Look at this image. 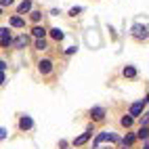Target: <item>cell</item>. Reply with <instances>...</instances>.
Instances as JSON below:
<instances>
[{"instance_id":"cell-1","label":"cell","mask_w":149,"mask_h":149,"mask_svg":"<svg viewBox=\"0 0 149 149\" xmlns=\"http://www.w3.org/2000/svg\"><path fill=\"white\" fill-rule=\"evenodd\" d=\"M105 141H109V143H118L120 139H118V134H111V132H101V134L95 139V147H99V145L105 143Z\"/></svg>"},{"instance_id":"cell-2","label":"cell","mask_w":149,"mask_h":149,"mask_svg":"<svg viewBox=\"0 0 149 149\" xmlns=\"http://www.w3.org/2000/svg\"><path fill=\"white\" fill-rule=\"evenodd\" d=\"M145 105H147V99H141V101H136V103H132L130 105V118H134V116H141L143 113V109H145Z\"/></svg>"},{"instance_id":"cell-3","label":"cell","mask_w":149,"mask_h":149,"mask_svg":"<svg viewBox=\"0 0 149 149\" xmlns=\"http://www.w3.org/2000/svg\"><path fill=\"white\" fill-rule=\"evenodd\" d=\"M132 36L136 40H147V25H141V23L132 25Z\"/></svg>"},{"instance_id":"cell-4","label":"cell","mask_w":149,"mask_h":149,"mask_svg":"<svg viewBox=\"0 0 149 149\" xmlns=\"http://www.w3.org/2000/svg\"><path fill=\"white\" fill-rule=\"evenodd\" d=\"M38 72H40V74H51L53 72V61H48V59H44V61H40V63H38Z\"/></svg>"},{"instance_id":"cell-5","label":"cell","mask_w":149,"mask_h":149,"mask_svg":"<svg viewBox=\"0 0 149 149\" xmlns=\"http://www.w3.org/2000/svg\"><path fill=\"white\" fill-rule=\"evenodd\" d=\"M34 126V120L29 116H21V120H19V128L21 130H29V128Z\"/></svg>"},{"instance_id":"cell-6","label":"cell","mask_w":149,"mask_h":149,"mask_svg":"<svg viewBox=\"0 0 149 149\" xmlns=\"http://www.w3.org/2000/svg\"><path fill=\"white\" fill-rule=\"evenodd\" d=\"M91 116H93V120H103V118H105V109L103 107H93Z\"/></svg>"},{"instance_id":"cell-7","label":"cell","mask_w":149,"mask_h":149,"mask_svg":"<svg viewBox=\"0 0 149 149\" xmlns=\"http://www.w3.org/2000/svg\"><path fill=\"white\" fill-rule=\"evenodd\" d=\"M27 44H29V36H25V34L19 36L17 40H15V48H25Z\"/></svg>"},{"instance_id":"cell-8","label":"cell","mask_w":149,"mask_h":149,"mask_svg":"<svg viewBox=\"0 0 149 149\" xmlns=\"http://www.w3.org/2000/svg\"><path fill=\"white\" fill-rule=\"evenodd\" d=\"M91 136H93V132H84V134H80L78 139H74V145H76V147H80V145H84Z\"/></svg>"},{"instance_id":"cell-9","label":"cell","mask_w":149,"mask_h":149,"mask_svg":"<svg viewBox=\"0 0 149 149\" xmlns=\"http://www.w3.org/2000/svg\"><path fill=\"white\" fill-rule=\"evenodd\" d=\"M32 11V0H23L21 4H19V15L21 13H29Z\"/></svg>"},{"instance_id":"cell-10","label":"cell","mask_w":149,"mask_h":149,"mask_svg":"<svg viewBox=\"0 0 149 149\" xmlns=\"http://www.w3.org/2000/svg\"><path fill=\"white\" fill-rule=\"evenodd\" d=\"M122 74H124V78H134V76H136V69H134L132 65H126V67L122 69Z\"/></svg>"},{"instance_id":"cell-11","label":"cell","mask_w":149,"mask_h":149,"mask_svg":"<svg viewBox=\"0 0 149 149\" xmlns=\"http://www.w3.org/2000/svg\"><path fill=\"white\" fill-rule=\"evenodd\" d=\"M32 32H34V36L38 38V40H40V38H44V36H46V29H44L42 25H36V27L32 29Z\"/></svg>"},{"instance_id":"cell-12","label":"cell","mask_w":149,"mask_h":149,"mask_svg":"<svg viewBox=\"0 0 149 149\" xmlns=\"http://www.w3.org/2000/svg\"><path fill=\"white\" fill-rule=\"evenodd\" d=\"M51 36L55 38L57 42H59V40H63V36H65V34H63V32H61L59 27H53V29H51Z\"/></svg>"},{"instance_id":"cell-13","label":"cell","mask_w":149,"mask_h":149,"mask_svg":"<svg viewBox=\"0 0 149 149\" xmlns=\"http://www.w3.org/2000/svg\"><path fill=\"white\" fill-rule=\"evenodd\" d=\"M0 44H2L4 48H8V46H11V44H13V38H11V34H6V36H2V38H0Z\"/></svg>"},{"instance_id":"cell-14","label":"cell","mask_w":149,"mask_h":149,"mask_svg":"<svg viewBox=\"0 0 149 149\" xmlns=\"http://www.w3.org/2000/svg\"><path fill=\"white\" fill-rule=\"evenodd\" d=\"M11 25H13V27H23L25 21H23L21 17H11Z\"/></svg>"},{"instance_id":"cell-15","label":"cell","mask_w":149,"mask_h":149,"mask_svg":"<svg viewBox=\"0 0 149 149\" xmlns=\"http://www.w3.org/2000/svg\"><path fill=\"white\" fill-rule=\"evenodd\" d=\"M36 48H38V51H46V40H44V38L36 40Z\"/></svg>"},{"instance_id":"cell-16","label":"cell","mask_w":149,"mask_h":149,"mask_svg":"<svg viewBox=\"0 0 149 149\" xmlns=\"http://www.w3.org/2000/svg\"><path fill=\"white\" fill-rule=\"evenodd\" d=\"M120 124H122L124 128H128V126H130V124H132V118H130V116H124V118H122V120H120Z\"/></svg>"},{"instance_id":"cell-17","label":"cell","mask_w":149,"mask_h":149,"mask_svg":"<svg viewBox=\"0 0 149 149\" xmlns=\"http://www.w3.org/2000/svg\"><path fill=\"white\" fill-rule=\"evenodd\" d=\"M29 17H32V21H40V19H42V13H40V11H32V13H29Z\"/></svg>"},{"instance_id":"cell-18","label":"cell","mask_w":149,"mask_h":149,"mask_svg":"<svg viewBox=\"0 0 149 149\" xmlns=\"http://www.w3.org/2000/svg\"><path fill=\"white\" fill-rule=\"evenodd\" d=\"M139 139H143V141L147 139V128L145 126H141V130H139Z\"/></svg>"},{"instance_id":"cell-19","label":"cell","mask_w":149,"mask_h":149,"mask_svg":"<svg viewBox=\"0 0 149 149\" xmlns=\"http://www.w3.org/2000/svg\"><path fill=\"white\" fill-rule=\"evenodd\" d=\"M122 143H126V145H128V147H130V145H132V143H134V136H132V134H128V136H126V139H124V141H122Z\"/></svg>"},{"instance_id":"cell-20","label":"cell","mask_w":149,"mask_h":149,"mask_svg":"<svg viewBox=\"0 0 149 149\" xmlns=\"http://www.w3.org/2000/svg\"><path fill=\"white\" fill-rule=\"evenodd\" d=\"M78 13H82V6H74L72 11H69V15H72V17H76Z\"/></svg>"},{"instance_id":"cell-21","label":"cell","mask_w":149,"mask_h":149,"mask_svg":"<svg viewBox=\"0 0 149 149\" xmlns=\"http://www.w3.org/2000/svg\"><path fill=\"white\" fill-rule=\"evenodd\" d=\"M15 0H0V6H11Z\"/></svg>"},{"instance_id":"cell-22","label":"cell","mask_w":149,"mask_h":149,"mask_svg":"<svg viewBox=\"0 0 149 149\" xmlns=\"http://www.w3.org/2000/svg\"><path fill=\"white\" fill-rule=\"evenodd\" d=\"M4 139H6V128L0 126V141H4Z\"/></svg>"},{"instance_id":"cell-23","label":"cell","mask_w":149,"mask_h":149,"mask_svg":"<svg viewBox=\"0 0 149 149\" xmlns=\"http://www.w3.org/2000/svg\"><path fill=\"white\" fill-rule=\"evenodd\" d=\"M76 51H78V48H76V46H69V48H67V51H65V55H74Z\"/></svg>"},{"instance_id":"cell-24","label":"cell","mask_w":149,"mask_h":149,"mask_svg":"<svg viewBox=\"0 0 149 149\" xmlns=\"http://www.w3.org/2000/svg\"><path fill=\"white\" fill-rule=\"evenodd\" d=\"M141 126H145V128H147V116H143V118H141Z\"/></svg>"},{"instance_id":"cell-25","label":"cell","mask_w":149,"mask_h":149,"mask_svg":"<svg viewBox=\"0 0 149 149\" xmlns=\"http://www.w3.org/2000/svg\"><path fill=\"white\" fill-rule=\"evenodd\" d=\"M118 149H130V147H128L126 143H120V145H118Z\"/></svg>"},{"instance_id":"cell-26","label":"cell","mask_w":149,"mask_h":149,"mask_svg":"<svg viewBox=\"0 0 149 149\" xmlns=\"http://www.w3.org/2000/svg\"><path fill=\"white\" fill-rule=\"evenodd\" d=\"M4 69H6V63H4V61H0V72H4Z\"/></svg>"},{"instance_id":"cell-27","label":"cell","mask_w":149,"mask_h":149,"mask_svg":"<svg viewBox=\"0 0 149 149\" xmlns=\"http://www.w3.org/2000/svg\"><path fill=\"white\" fill-rule=\"evenodd\" d=\"M2 84H4V74L0 72V86H2Z\"/></svg>"}]
</instances>
